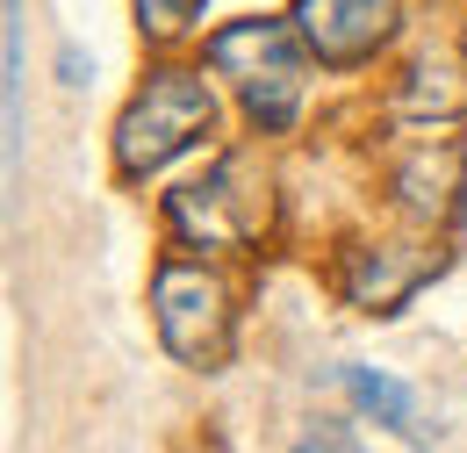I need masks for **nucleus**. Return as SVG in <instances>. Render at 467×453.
Segmentation results:
<instances>
[{"mask_svg": "<svg viewBox=\"0 0 467 453\" xmlns=\"http://www.w3.org/2000/svg\"><path fill=\"white\" fill-rule=\"evenodd\" d=\"M295 29L324 65H359L389 44L396 0H295Z\"/></svg>", "mask_w": 467, "mask_h": 453, "instance_id": "39448f33", "label": "nucleus"}, {"mask_svg": "<svg viewBox=\"0 0 467 453\" xmlns=\"http://www.w3.org/2000/svg\"><path fill=\"white\" fill-rule=\"evenodd\" d=\"M166 216L202 252H244L266 230V180H259V166L244 152H223L202 180H187V187L166 195Z\"/></svg>", "mask_w": 467, "mask_h": 453, "instance_id": "7ed1b4c3", "label": "nucleus"}, {"mask_svg": "<svg viewBox=\"0 0 467 453\" xmlns=\"http://www.w3.org/2000/svg\"><path fill=\"white\" fill-rule=\"evenodd\" d=\"M396 115L403 122H461L467 115V58L461 51H424L410 65L403 94H396Z\"/></svg>", "mask_w": 467, "mask_h": 453, "instance_id": "6e6552de", "label": "nucleus"}, {"mask_svg": "<svg viewBox=\"0 0 467 453\" xmlns=\"http://www.w3.org/2000/svg\"><path fill=\"white\" fill-rule=\"evenodd\" d=\"M137 15H144V29L166 44V37H187V29L202 22V0H137Z\"/></svg>", "mask_w": 467, "mask_h": 453, "instance_id": "9b49d317", "label": "nucleus"}, {"mask_svg": "<svg viewBox=\"0 0 467 453\" xmlns=\"http://www.w3.org/2000/svg\"><path fill=\"white\" fill-rule=\"evenodd\" d=\"M424 281V259L417 252H396V245H367V252H352L346 259V302L352 310H367V317H396L410 295Z\"/></svg>", "mask_w": 467, "mask_h": 453, "instance_id": "0eeeda50", "label": "nucleus"}, {"mask_svg": "<svg viewBox=\"0 0 467 453\" xmlns=\"http://www.w3.org/2000/svg\"><path fill=\"white\" fill-rule=\"evenodd\" d=\"M151 317L173 360L187 367H216L231 353V288L194 259H166L151 274Z\"/></svg>", "mask_w": 467, "mask_h": 453, "instance_id": "20e7f679", "label": "nucleus"}, {"mask_svg": "<svg viewBox=\"0 0 467 453\" xmlns=\"http://www.w3.org/2000/svg\"><path fill=\"white\" fill-rule=\"evenodd\" d=\"M209 122H216V94H209L202 72H180V65L151 72V79L137 87V101L122 109V122H116V173L122 180L159 173L166 159H180Z\"/></svg>", "mask_w": 467, "mask_h": 453, "instance_id": "f03ea898", "label": "nucleus"}, {"mask_svg": "<svg viewBox=\"0 0 467 453\" xmlns=\"http://www.w3.org/2000/svg\"><path fill=\"white\" fill-rule=\"evenodd\" d=\"M209 65L223 79H237V101L259 130H288L302 109V79H309V37L288 22L244 15V22L209 37Z\"/></svg>", "mask_w": 467, "mask_h": 453, "instance_id": "f257e3e1", "label": "nucleus"}, {"mask_svg": "<svg viewBox=\"0 0 467 453\" xmlns=\"http://www.w3.org/2000/svg\"><path fill=\"white\" fill-rule=\"evenodd\" d=\"M302 447H352V432H338V425H324V432H309Z\"/></svg>", "mask_w": 467, "mask_h": 453, "instance_id": "f8f14e48", "label": "nucleus"}, {"mask_svg": "<svg viewBox=\"0 0 467 453\" xmlns=\"http://www.w3.org/2000/svg\"><path fill=\"white\" fill-rule=\"evenodd\" d=\"M396 195H403L410 216L446 224V216L461 209V195H467V152L461 144H424V152H410L403 173H396Z\"/></svg>", "mask_w": 467, "mask_h": 453, "instance_id": "423d86ee", "label": "nucleus"}, {"mask_svg": "<svg viewBox=\"0 0 467 453\" xmlns=\"http://www.w3.org/2000/svg\"><path fill=\"white\" fill-rule=\"evenodd\" d=\"M7 159H22V0H7Z\"/></svg>", "mask_w": 467, "mask_h": 453, "instance_id": "9d476101", "label": "nucleus"}, {"mask_svg": "<svg viewBox=\"0 0 467 453\" xmlns=\"http://www.w3.org/2000/svg\"><path fill=\"white\" fill-rule=\"evenodd\" d=\"M338 382H346V396L359 403L374 425H389V432H403V439H424V410H417V396H410L403 382H389V374H374V367H346Z\"/></svg>", "mask_w": 467, "mask_h": 453, "instance_id": "1a4fd4ad", "label": "nucleus"}]
</instances>
